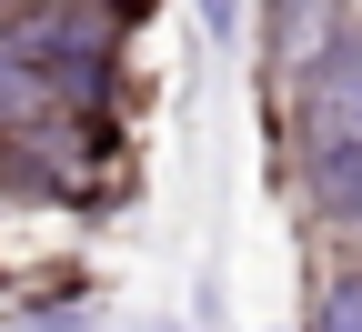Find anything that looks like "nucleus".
Masks as SVG:
<instances>
[{
  "mask_svg": "<svg viewBox=\"0 0 362 332\" xmlns=\"http://www.w3.org/2000/svg\"><path fill=\"white\" fill-rule=\"evenodd\" d=\"M262 11H272V61H282L292 81H312L352 40V11H342V0H262Z\"/></svg>",
  "mask_w": 362,
  "mask_h": 332,
  "instance_id": "1",
  "label": "nucleus"
},
{
  "mask_svg": "<svg viewBox=\"0 0 362 332\" xmlns=\"http://www.w3.org/2000/svg\"><path fill=\"white\" fill-rule=\"evenodd\" d=\"M302 332H362V262H342V272H322V282H312Z\"/></svg>",
  "mask_w": 362,
  "mask_h": 332,
  "instance_id": "2",
  "label": "nucleus"
},
{
  "mask_svg": "<svg viewBox=\"0 0 362 332\" xmlns=\"http://www.w3.org/2000/svg\"><path fill=\"white\" fill-rule=\"evenodd\" d=\"M202 30L211 40H242V0H202Z\"/></svg>",
  "mask_w": 362,
  "mask_h": 332,
  "instance_id": "3",
  "label": "nucleus"
},
{
  "mask_svg": "<svg viewBox=\"0 0 362 332\" xmlns=\"http://www.w3.org/2000/svg\"><path fill=\"white\" fill-rule=\"evenodd\" d=\"M352 242H362V222H352Z\"/></svg>",
  "mask_w": 362,
  "mask_h": 332,
  "instance_id": "4",
  "label": "nucleus"
}]
</instances>
